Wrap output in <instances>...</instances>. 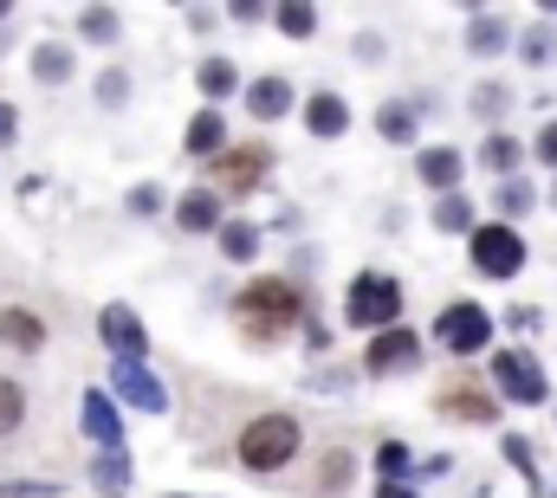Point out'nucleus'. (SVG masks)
Instances as JSON below:
<instances>
[{
	"label": "nucleus",
	"mask_w": 557,
	"mask_h": 498,
	"mask_svg": "<svg viewBox=\"0 0 557 498\" xmlns=\"http://www.w3.org/2000/svg\"><path fill=\"white\" fill-rule=\"evenodd\" d=\"M532 155H539L545 169H557V124H545V129H539V142H532Z\"/></svg>",
	"instance_id": "4c0bfd02"
},
{
	"label": "nucleus",
	"mask_w": 557,
	"mask_h": 498,
	"mask_svg": "<svg viewBox=\"0 0 557 498\" xmlns=\"http://www.w3.org/2000/svg\"><path fill=\"white\" fill-rule=\"evenodd\" d=\"M416 466L421 460L403 447V440H383V447H376V480H403V473H416Z\"/></svg>",
	"instance_id": "bb28decb"
},
{
	"label": "nucleus",
	"mask_w": 557,
	"mask_h": 498,
	"mask_svg": "<svg viewBox=\"0 0 557 498\" xmlns=\"http://www.w3.org/2000/svg\"><path fill=\"white\" fill-rule=\"evenodd\" d=\"M13 129H20V117H13V104H0V149L13 142Z\"/></svg>",
	"instance_id": "ea45409f"
},
{
	"label": "nucleus",
	"mask_w": 557,
	"mask_h": 498,
	"mask_svg": "<svg viewBox=\"0 0 557 498\" xmlns=\"http://www.w3.org/2000/svg\"><path fill=\"white\" fill-rule=\"evenodd\" d=\"M111 395L124 408H143V414H162L169 408V388L143 370V363H111Z\"/></svg>",
	"instance_id": "9b49d317"
},
{
	"label": "nucleus",
	"mask_w": 557,
	"mask_h": 498,
	"mask_svg": "<svg viewBox=\"0 0 557 498\" xmlns=\"http://www.w3.org/2000/svg\"><path fill=\"white\" fill-rule=\"evenodd\" d=\"M532 149L519 142V136H506V129H493L486 136V149H480V169H493V175H506V182H519V162H525Z\"/></svg>",
	"instance_id": "f3484780"
},
{
	"label": "nucleus",
	"mask_w": 557,
	"mask_h": 498,
	"mask_svg": "<svg viewBox=\"0 0 557 498\" xmlns=\"http://www.w3.org/2000/svg\"><path fill=\"white\" fill-rule=\"evenodd\" d=\"M434 408L441 414H454V421H499V395L486 388V382H473V375H447L441 388H434Z\"/></svg>",
	"instance_id": "6e6552de"
},
{
	"label": "nucleus",
	"mask_w": 557,
	"mask_h": 498,
	"mask_svg": "<svg viewBox=\"0 0 557 498\" xmlns=\"http://www.w3.org/2000/svg\"><path fill=\"white\" fill-rule=\"evenodd\" d=\"M532 208H539V195H532L525 182H506V188H499V214H506V227H512L519 214H532Z\"/></svg>",
	"instance_id": "2f4dec72"
},
{
	"label": "nucleus",
	"mask_w": 557,
	"mask_h": 498,
	"mask_svg": "<svg viewBox=\"0 0 557 498\" xmlns=\"http://www.w3.org/2000/svg\"><path fill=\"white\" fill-rule=\"evenodd\" d=\"M416 175L428 182V188H441V195H454V182H460V155L434 142V149H421V155H416Z\"/></svg>",
	"instance_id": "6ab92c4d"
},
{
	"label": "nucleus",
	"mask_w": 557,
	"mask_h": 498,
	"mask_svg": "<svg viewBox=\"0 0 557 498\" xmlns=\"http://www.w3.org/2000/svg\"><path fill=\"white\" fill-rule=\"evenodd\" d=\"M416 117H421V104H383V111H376V129H383L389 142H416Z\"/></svg>",
	"instance_id": "a878e982"
},
{
	"label": "nucleus",
	"mask_w": 557,
	"mask_h": 498,
	"mask_svg": "<svg viewBox=\"0 0 557 498\" xmlns=\"http://www.w3.org/2000/svg\"><path fill=\"white\" fill-rule=\"evenodd\" d=\"M195 85H201V98H234L240 91V65L234 59H201V72H195Z\"/></svg>",
	"instance_id": "4be33fe9"
},
{
	"label": "nucleus",
	"mask_w": 557,
	"mask_h": 498,
	"mask_svg": "<svg viewBox=\"0 0 557 498\" xmlns=\"http://www.w3.org/2000/svg\"><path fill=\"white\" fill-rule=\"evenodd\" d=\"M416 357H421V337L396 324V331L370 337V350H363V375H403V370H416Z\"/></svg>",
	"instance_id": "9d476101"
},
{
	"label": "nucleus",
	"mask_w": 557,
	"mask_h": 498,
	"mask_svg": "<svg viewBox=\"0 0 557 498\" xmlns=\"http://www.w3.org/2000/svg\"><path fill=\"white\" fill-rule=\"evenodd\" d=\"M267 169H273V149L267 142H234L221 162H214V195L227 188V195H253L260 182H267Z\"/></svg>",
	"instance_id": "0eeeda50"
},
{
	"label": "nucleus",
	"mask_w": 557,
	"mask_h": 498,
	"mask_svg": "<svg viewBox=\"0 0 557 498\" xmlns=\"http://www.w3.org/2000/svg\"><path fill=\"white\" fill-rule=\"evenodd\" d=\"M0 344H13V350H46V324L33 318V311H0Z\"/></svg>",
	"instance_id": "412c9836"
},
{
	"label": "nucleus",
	"mask_w": 557,
	"mask_h": 498,
	"mask_svg": "<svg viewBox=\"0 0 557 498\" xmlns=\"http://www.w3.org/2000/svg\"><path fill=\"white\" fill-rule=\"evenodd\" d=\"M72 65H78V59H72L65 39H39V46H33V78H39V85H65Z\"/></svg>",
	"instance_id": "a211bd4d"
},
{
	"label": "nucleus",
	"mask_w": 557,
	"mask_h": 498,
	"mask_svg": "<svg viewBox=\"0 0 557 498\" xmlns=\"http://www.w3.org/2000/svg\"><path fill=\"white\" fill-rule=\"evenodd\" d=\"M493 388L506 395V401H525V408H539L545 395H552V375L539 370V357H525V350H493Z\"/></svg>",
	"instance_id": "39448f33"
},
{
	"label": "nucleus",
	"mask_w": 557,
	"mask_h": 498,
	"mask_svg": "<svg viewBox=\"0 0 557 498\" xmlns=\"http://www.w3.org/2000/svg\"><path fill=\"white\" fill-rule=\"evenodd\" d=\"M305 129H311L318 142H337V136L350 129V104H344L337 91H318V98L305 104Z\"/></svg>",
	"instance_id": "2eb2a0df"
},
{
	"label": "nucleus",
	"mask_w": 557,
	"mask_h": 498,
	"mask_svg": "<svg viewBox=\"0 0 557 498\" xmlns=\"http://www.w3.org/2000/svg\"><path fill=\"white\" fill-rule=\"evenodd\" d=\"M434 227L473 240V227H480V221H473V201H467V195H441V201H434Z\"/></svg>",
	"instance_id": "b1692460"
},
{
	"label": "nucleus",
	"mask_w": 557,
	"mask_h": 498,
	"mask_svg": "<svg viewBox=\"0 0 557 498\" xmlns=\"http://www.w3.org/2000/svg\"><path fill=\"white\" fill-rule=\"evenodd\" d=\"M98 337L111 344V363H143L149 357V331L131 304H104L98 311Z\"/></svg>",
	"instance_id": "1a4fd4ad"
},
{
	"label": "nucleus",
	"mask_w": 557,
	"mask_h": 498,
	"mask_svg": "<svg viewBox=\"0 0 557 498\" xmlns=\"http://www.w3.org/2000/svg\"><path fill=\"white\" fill-rule=\"evenodd\" d=\"M552 498H557V493H552Z\"/></svg>",
	"instance_id": "79ce46f5"
},
{
	"label": "nucleus",
	"mask_w": 557,
	"mask_h": 498,
	"mask_svg": "<svg viewBox=\"0 0 557 498\" xmlns=\"http://www.w3.org/2000/svg\"><path fill=\"white\" fill-rule=\"evenodd\" d=\"M78 33H85L91 46H111V39H117V13H111V7H85V13H78Z\"/></svg>",
	"instance_id": "cd10ccee"
},
{
	"label": "nucleus",
	"mask_w": 557,
	"mask_h": 498,
	"mask_svg": "<svg viewBox=\"0 0 557 498\" xmlns=\"http://www.w3.org/2000/svg\"><path fill=\"white\" fill-rule=\"evenodd\" d=\"M344 318L357 324V331H396L403 324V285L389 278V272H357L350 278V291H344Z\"/></svg>",
	"instance_id": "7ed1b4c3"
},
{
	"label": "nucleus",
	"mask_w": 557,
	"mask_h": 498,
	"mask_svg": "<svg viewBox=\"0 0 557 498\" xmlns=\"http://www.w3.org/2000/svg\"><path fill=\"white\" fill-rule=\"evenodd\" d=\"M234 324H240L247 344H285L305 324V298H298L292 278H253L234 298Z\"/></svg>",
	"instance_id": "f257e3e1"
},
{
	"label": "nucleus",
	"mask_w": 557,
	"mask_h": 498,
	"mask_svg": "<svg viewBox=\"0 0 557 498\" xmlns=\"http://www.w3.org/2000/svg\"><path fill=\"white\" fill-rule=\"evenodd\" d=\"M552 208H557V188H552Z\"/></svg>",
	"instance_id": "a19ab883"
},
{
	"label": "nucleus",
	"mask_w": 557,
	"mask_h": 498,
	"mask_svg": "<svg viewBox=\"0 0 557 498\" xmlns=\"http://www.w3.org/2000/svg\"><path fill=\"white\" fill-rule=\"evenodd\" d=\"M20 414H26V395H20V382H13V375H0V434H13V427H20Z\"/></svg>",
	"instance_id": "473e14b6"
},
{
	"label": "nucleus",
	"mask_w": 557,
	"mask_h": 498,
	"mask_svg": "<svg viewBox=\"0 0 557 498\" xmlns=\"http://www.w3.org/2000/svg\"><path fill=\"white\" fill-rule=\"evenodd\" d=\"M519 59H525V65H552L557 59V33L552 26H532V33L519 39Z\"/></svg>",
	"instance_id": "c756f323"
},
{
	"label": "nucleus",
	"mask_w": 557,
	"mask_h": 498,
	"mask_svg": "<svg viewBox=\"0 0 557 498\" xmlns=\"http://www.w3.org/2000/svg\"><path fill=\"white\" fill-rule=\"evenodd\" d=\"M124 208H131L137 221H149V214H162V188H156V182H137V188L124 195Z\"/></svg>",
	"instance_id": "f704fd0d"
},
{
	"label": "nucleus",
	"mask_w": 557,
	"mask_h": 498,
	"mask_svg": "<svg viewBox=\"0 0 557 498\" xmlns=\"http://www.w3.org/2000/svg\"><path fill=\"white\" fill-rule=\"evenodd\" d=\"M175 227H182V234H221V227H227L221 195H214V188H188V195L175 201Z\"/></svg>",
	"instance_id": "f8f14e48"
},
{
	"label": "nucleus",
	"mask_w": 557,
	"mask_h": 498,
	"mask_svg": "<svg viewBox=\"0 0 557 498\" xmlns=\"http://www.w3.org/2000/svg\"><path fill=\"white\" fill-rule=\"evenodd\" d=\"M506 13H473L467 20V52H480V59H493V52H506Z\"/></svg>",
	"instance_id": "aec40b11"
},
{
	"label": "nucleus",
	"mask_w": 557,
	"mask_h": 498,
	"mask_svg": "<svg viewBox=\"0 0 557 498\" xmlns=\"http://www.w3.org/2000/svg\"><path fill=\"white\" fill-rule=\"evenodd\" d=\"M182 149H188V155H201V162H221V155L234 149V142H227V117H221L214 104H208V111H195V117H188V136H182Z\"/></svg>",
	"instance_id": "4468645a"
},
{
	"label": "nucleus",
	"mask_w": 557,
	"mask_h": 498,
	"mask_svg": "<svg viewBox=\"0 0 557 498\" xmlns=\"http://www.w3.org/2000/svg\"><path fill=\"white\" fill-rule=\"evenodd\" d=\"M506 104H512V91H506V85H480V91H473V117H499Z\"/></svg>",
	"instance_id": "c9c22d12"
},
{
	"label": "nucleus",
	"mask_w": 557,
	"mask_h": 498,
	"mask_svg": "<svg viewBox=\"0 0 557 498\" xmlns=\"http://www.w3.org/2000/svg\"><path fill=\"white\" fill-rule=\"evenodd\" d=\"M344 486H350V453L331 447L324 453V473H318V493H344Z\"/></svg>",
	"instance_id": "72a5a7b5"
},
{
	"label": "nucleus",
	"mask_w": 557,
	"mask_h": 498,
	"mask_svg": "<svg viewBox=\"0 0 557 498\" xmlns=\"http://www.w3.org/2000/svg\"><path fill=\"white\" fill-rule=\"evenodd\" d=\"M85 434L111 453V447H124V414H117V395L111 388H91L85 395Z\"/></svg>",
	"instance_id": "ddd939ff"
},
{
	"label": "nucleus",
	"mask_w": 557,
	"mask_h": 498,
	"mask_svg": "<svg viewBox=\"0 0 557 498\" xmlns=\"http://www.w3.org/2000/svg\"><path fill=\"white\" fill-rule=\"evenodd\" d=\"M273 20H278V33H292V39H311V33H318V7H305V0L278 7Z\"/></svg>",
	"instance_id": "c85d7f7f"
},
{
	"label": "nucleus",
	"mask_w": 557,
	"mask_h": 498,
	"mask_svg": "<svg viewBox=\"0 0 557 498\" xmlns=\"http://www.w3.org/2000/svg\"><path fill=\"white\" fill-rule=\"evenodd\" d=\"M292 98H298V91H292V85H285L278 72H267V78H253V85H247V111H253L260 124L285 117V111H292Z\"/></svg>",
	"instance_id": "dca6fc26"
},
{
	"label": "nucleus",
	"mask_w": 557,
	"mask_h": 498,
	"mask_svg": "<svg viewBox=\"0 0 557 498\" xmlns=\"http://www.w3.org/2000/svg\"><path fill=\"white\" fill-rule=\"evenodd\" d=\"M221 252H227L234 265H247V259L260 252V227H253V221H227V227H221Z\"/></svg>",
	"instance_id": "393cba45"
},
{
	"label": "nucleus",
	"mask_w": 557,
	"mask_h": 498,
	"mask_svg": "<svg viewBox=\"0 0 557 498\" xmlns=\"http://www.w3.org/2000/svg\"><path fill=\"white\" fill-rule=\"evenodd\" d=\"M434 344H447L454 357H473V350H486V344H493V318H486V304H467V298H454V304L434 318Z\"/></svg>",
	"instance_id": "423d86ee"
},
{
	"label": "nucleus",
	"mask_w": 557,
	"mask_h": 498,
	"mask_svg": "<svg viewBox=\"0 0 557 498\" xmlns=\"http://www.w3.org/2000/svg\"><path fill=\"white\" fill-rule=\"evenodd\" d=\"M467 259H473L480 278H519V272H525V240H519V227H506V221H480L473 240H467Z\"/></svg>",
	"instance_id": "20e7f679"
},
{
	"label": "nucleus",
	"mask_w": 557,
	"mask_h": 498,
	"mask_svg": "<svg viewBox=\"0 0 557 498\" xmlns=\"http://www.w3.org/2000/svg\"><path fill=\"white\" fill-rule=\"evenodd\" d=\"M298 421L292 414H260V421H247L240 427V440H234V460L247 466V473H278V466H292L298 460Z\"/></svg>",
	"instance_id": "f03ea898"
},
{
	"label": "nucleus",
	"mask_w": 557,
	"mask_h": 498,
	"mask_svg": "<svg viewBox=\"0 0 557 498\" xmlns=\"http://www.w3.org/2000/svg\"><path fill=\"white\" fill-rule=\"evenodd\" d=\"M499 453L512 460V473H519V480H532V486H539V460H532V440H525V434H506V440H499Z\"/></svg>",
	"instance_id": "7c9ffc66"
},
{
	"label": "nucleus",
	"mask_w": 557,
	"mask_h": 498,
	"mask_svg": "<svg viewBox=\"0 0 557 498\" xmlns=\"http://www.w3.org/2000/svg\"><path fill=\"white\" fill-rule=\"evenodd\" d=\"M124 98H131V78H124V72H117V65H111V72H104V78H98V104H111V111H117V104H124Z\"/></svg>",
	"instance_id": "e433bc0d"
},
{
	"label": "nucleus",
	"mask_w": 557,
	"mask_h": 498,
	"mask_svg": "<svg viewBox=\"0 0 557 498\" xmlns=\"http://www.w3.org/2000/svg\"><path fill=\"white\" fill-rule=\"evenodd\" d=\"M137 480V466H131V447H111L104 460H91V486L98 493H124Z\"/></svg>",
	"instance_id": "5701e85b"
},
{
	"label": "nucleus",
	"mask_w": 557,
	"mask_h": 498,
	"mask_svg": "<svg viewBox=\"0 0 557 498\" xmlns=\"http://www.w3.org/2000/svg\"><path fill=\"white\" fill-rule=\"evenodd\" d=\"M376 498H416L409 480H376Z\"/></svg>",
	"instance_id": "58836bf2"
}]
</instances>
